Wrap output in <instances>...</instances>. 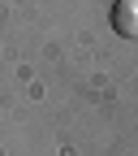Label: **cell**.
Instances as JSON below:
<instances>
[{
	"label": "cell",
	"mask_w": 138,
	"mask_h": 156,
	"mask_svg": "<svg viewBox=\"0 0 138 156\" xmlns=\"http://www.w3.org/2000/svg\"><path fill=\"white\" fill-rule=\"evenodd\" d=\"M112 30L125 39H138V0H116L112 5Z\"/></svg>",
	"instance_id": "cell-1"
}]
</instances>
